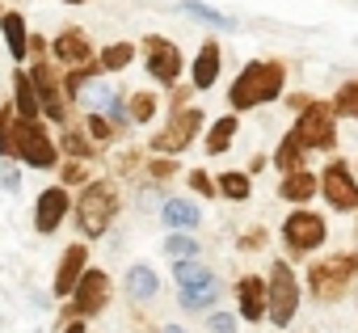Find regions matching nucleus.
Returning a JSON list of instances; mask_svg holds the SVG:
<instances>
[{"label": "nucleus", "instance_id": "nucleus-22", "mask_svg": "<svg viewBox=\"0 0 358 333\" xmlns=\"http://www.w3.org/2000/svg\"><path fill=\"white\" fill-rule=\"evenodd\" d=\"M160 220L169 228H190L194 232L203 224V207L194 199H169V203H160Z\"/></svg>", "mask_w": 358, "mask_h": 333}, {"label": "nucleus", "instance_id": "nucleus-34", "mask_svg": "<svg viewBox=\"0 0 358 333\" xmlns=\"http://www.w3.org/2000/svg\"><path fill=\"white\" fill-rule=\"evenodd\" d=\"M55 173H59V186H68V190H72V186H85V182L93 178V169H89V160H76V156H68V160L59 164Z\"/></svg>", "mask_w": 358, "mask_h": 333}, {"label": "nucleus", "instance_id": "nucleus-43", "mask_svg": "<svg viewBox=\"0 0 358 333\" xmlns=\"http://www.w3.org/2000/svg\"><path fill=\"white\" fill-rule=\"evenodd\" d=\"M308 101H312V97H308V93H291V97H287V106H291V110H303V106H308Z\"/></svg>", "mask_w": 358, "mask_h": 333}, {"label": "nucleus", "instance_id": "nucleus-40", "mask_svg": "<svg viewBox=\"0 0 358 333\" xmlns=\"http://www.w3.org/2000/svg\"><path fill=\"white\" fill-rule=\"evenodd\" d=\"M0 156H13V110L0 106Z\"/></svg>", "mask_w": 358, "mask_h": 333}, {"label": "nucleus", "instance_id": "nucleus-29", "mask_svg": "<svg viewBox=\"0 0 358 333\" xmlns=\"http://www.w3.org/2000/svg\"><path fill=\"white\" fill-rule=\"evenodd\" d=\"M164 253L177 257H203V241L190 236V228H173V236H164Z\"/></svg>", "mask_w": 358, "mask_h": 333}, {"label": "nucleus", "instance_id": "nucleus-24", "mask_svg": "<svg viewBox=\"0 0 358 333\" xmlns=\"http://www.w3.org/2000/svg\"><path fill=\"white\" fill-rule=\"evenodd\" d=\"M156 291H160L156 270H152L148 262H135V266L127 270V295H131L135 304H148V299H156Z\"/></svg>", "mask_w": 358, "mask_h": 333}, {"label": "nucleus", "instance_id": "nucleus-10", "mask_svg": "<svg viewBox=\"0 0 358 333\" xmlns=\"http://www.w3.org/2000/svg\"><path fill=\"white\" fill-rule=\"evenodd\" d=\"M143 68H148V76L156 85L173 89L177 80H182V72H186V59H182V51H177V43H169L160 34H143Z\"/></svg>", "mask_w": 358, "mask_h": 333}, {"label": "nucleus", "instance_id": "nucleus-45", "mask_svg": "<svg viewBox=\"0 0 358 333\" xmlns=\"http://www.w3.org/2000/svg\"><path fill=\"white\" fill-rule=\"evenodd\" d=\"M262 169H266V156H262V152H257V156H253V160H249V173H262Z\"/></svg>", "mask_w": 358, "mask_h": 333}, {"label": "nucleus", "instance_id": "nucleus-36", "mask_svg": "<svg viewBox=\"0 0 358 333\" xmlns=\"http://www.w3.org/2000/svg\"><path fill=\"white\" fill-rule=\"evenodd\" d=\"M143 169L152 173V182H173L182 164H177V156H160V152H152V160H143Z\"/></svg>", "mask_w": 358, "mask_h": 333}, {"label": "nucleus", "instance_id": "nucleus-26", "mask_svg": "<svg viewBox=\"0 0 358 333\" xmlns=\"http://www.w3.org/2000/svg\"><path fill=\"white\" fill-rule=\"evenodd\" d=\"M215 190H220V199H228V203H249V194H253V173H249V169H228V173L215 178Z\"/></svg>", "mask_w": 358, "mask_h": 333}, {"label": "nucleus", "instance_id": "nucleus-8", "mask_svg": "<svg viewBox=\"0 0 358 333\" xmlns=\"http://www.w3.org/2000/svg\"><path fill=\"white\" fill-rule=\"evenodd\" d=\"M203 122H207L203 106H177V110H169V122L160 127V135H152V152H160V156H182L194 143V135L203 131Z\"/></svg>", "mask_w": 358, "mask_h": 333}, {"label": "nucleus", "instance_id": "nucleus-7", "mask_svg": "<svg viewBox=\"0 0 358 333\" xmlns=\"http://www.w3.org/2000/svg\"><path fill=\"white\" fill-rule=\"evenodd\" d=\"M34 64L26 68L30 72V80H34V89H38V101H43V118H51V122H68V110H72V101H68V93H64V68L55 64V59H43V51H34L30 55Z\"/></svg>", "mask_w": 358, "mask_h": 333}, {"label": "nucleus", "instance_id": "nucleus-46", "mask_svg": "<svg viewBox=\"0 0 358 333\" xmlns=\"http://www.w3.org/2000/svg\"><path fill=\"white\" fill-rule=\"evenodd\" d=\"M164 333H190V329H182V325H164Z\"/></svg>", "mask_w": 358, "mask_h": 333}, {"label": "nucleus", "instance_id": "nucleus-11", "mask_svg": "<svg viewBox=\"0 0 358 333\" xmlns=\"http://www.w3.org/2000/svg\"><path fill=\"white\" fill-rule=\"evenodd\" d=\"M110 295H114L110 274H106V270H97V266H89V270L80 274V283L72 287V295H68L72 304H68L64 320H68V316H97V312H106Z\"/></svg>", "mask_w": 358, "mask_h": 333}, {"label": "nucleus", "instance_id": "nucleus-38", "mask_svg": "<svg viewBox=\"0 0 358 333\" xmlns=\"http://www.w3.org/2000/svg\"><path fill=\"white\" fill-rule=\"evenodd\" d=\"M207 329L211 333H241V312H211Z\"/></svg>", "mask_w": 358, "mask_h": 333}, {"label": "nucleus", "instance_id": "nucleus-16", "mask_svg": "<svg viewBox=\"0 0 358 333\" xmlns=\"http://www.w3.org/2000/svg\"><path fill=\"white\" fill-rule=\"evenodd\" d=\"M220 72H224V51H220V43H215V38H207V43L199 47L194 64H190V85H194V93L215 89Z\"/></svg>", "mask_w": 358, "mask_h": 333}, {"label": "nucleus", "instance_id": "nucleus-31", "mask_svg": "<svg viewBox=\"0 0 358 333\" xmlns=\"http://www.w3.org/2000/svg\"><path fill=\"white\" fill-rule=\"evenodd\" d=\"M97 64H101V72H122V68H131V64H135V43H110V47H101V51H97Z\"/></svg>", "mask_w": 358, "mask_h": 333}, {"label": "nucleus", "instance_id": "nucleus-25", "mask_svg": "<svg viewBox=\"0 0 358 333\" xmlns=\"http://www.w3.org/2000/svg\"><path fill=\"white\" fill-rule=\"evenodd\" d=\"M270 160H274V169H278V173H295V169H303V164H308V148L295 139V131H287Z\"/></svg>", "mask_w": 358, "mask_h": 333}, {"label": "nucleus", "instance_id": "nucleus-33", "mask_svg": "<svg viewBox=\"0 0 358 333\" xmlns=\"http://www.w3.org/2000/svg\"><path fill=\"white\" fill-rule=\"evenodd\" d=\"M85 131H89V139H93L101 152H106V148L118 139V127H114V122H110L101 110H89V118H85Z\"/></svg>", "mask_w": 358, "mask_h": 333}, {"label": "nucleus", "instance_id": "nucleus-42", "mask_svg": "<svg viewBox=\"0 0 358 333\" xmlns=\"http://www.w3.org/2000/svg\"><path fill=\"white\" fill-rule=\"evenodd\" d=\"M262 245H266V228H253L249 236L236 241V249H245V253H253V249H262Z\"/></svg>", "mask_w": 358, "mask_h": 333}, {"label": "nucleus", "instance_id": "nucleus-12", "mask_svg": "<svg viewBox=\"0 0 358 333\" xmlns=\"http://www.w3.org/2000/svg\"><path fill=\"white\" fill-rule=\"evenodd\" d=\"M320 194H324V203L333 207V211H358V173L350 169V164L337 156V160H329L324 169H320Z\"/></svg>", "mask_w": 358, "mask_h": 333}, {"label": "nucleus", "instance_id": "nucleus-9", "mask_svg": "<svg viewBox=\"0 0 358 333\" xmlns=\"http://www.w3.org/2000/svg\"><path fill=\"white\" fill-rule=\"evenodd\" d=\"M324 241H329V224H324L320 211L295 207V211L282 220V245H287L291 257H308V253H316Z\"/></svg>", "mask_w": 358, "mask_h": 333}, {"label": "nucleus", "instance_id": "nucleus-30", "mask_svg": "<svg viewBox=\"0 0 358 333\" xmlns=\"http://www.w3.org/2000/svg\"><path fill=\"white\" fill-rule=\"evenodd\" d=\"M173 278H177V287H199V283H211L215 274L199 257H177L173 262Z\"/></svg>", "mask_w": 358, "mask_h": 333}, {"label": "nucleus", "instance_id": "nucleus-21", "mask_svg": "<svg viewBox=\"0 0 358 333\" xmlns=\"http://www.w3.org/2000/svg\"><path fill=\"white\" fill-rule=\"evenodd\" d=\"M13 114L17 118H43V101H38V89H34L26 68L13 72Z\"/></svg>", "mask_w": 358, "mask_h": 333}, {"label": "nucleus", "instance_id": "nucleus-39", "mask_svg": "<svg viewBox=\"0 0 358 333\" xmlns=\"http://www.w3.org/2000/svg\"><path fill=\"white\" fill-rule=\"evenodd\" d=\"M190 190H194V194H203V199H220L215 178H211L207 169H190Z\"/></svg>", "mask_w": 358, "mask_h": 333}, {"label": "nucleus", "instance_id": "nucleus-28", "mask_svg": "<svg viewBox=\"0 0 358 333\" xmlns=\"http://www.w3.org/2000/svg\"><path fill=\"white\" fill-rule=\"evenodd\" d=\"M177 9H182L186 17H194V22H203V26H215V30H232V26H236V17H228V13L203 5V0H182Z\"/></svg>", "mask_w": 358, "mask_h": 333}, {"label": "nucleus", "instance_id": "nucleus-32", "mask_svg": "<svg viewBox=\"0 0 358 333\" xmlns=\"http://www.w3.org/2000/svg\"><path fill=\"white\" fill-rule=\"evenodd\" d=\"M127 106H131V122H135V127H148V122L156 118V110H160V97L148 93V89H139V93L127 97Z\"/></svg>", "mask_w": 358, "mask_h": 333}, {"label": "nucleus", "instance_id": "nucleus-1", "mask_svg": "<svg viewBox=\"0 0 358 333\" xmlns=\"http://www.w3.org/2000/svg\"><path fill=\"white\" fill-rule=\"evenodd\" d=\"M282 89H287V64H282V59H249V64L236 72V80L228 85V106H232L236 114L262 110V106L278 101Z\"/></svg>", "mask_w": 358, "mask_h": 333}, {"label": "nucleus", "instance_id": "nucleus-4", "mask_svg": "<svg viewBox=\"0 0 358 333\" xmlns=\"http://www.w3.org/2000/svg\"><path fill=\"white\" fill-rule=\"evenodd\" d=\"M13 160H22L26 169H59V143L47 131L43 118H17L13 114Z\"/></svg>", "mask_w": 358, "mask_h": 333}, {"label": "nucleus", "instance_id": "nucleus-44", "mask_svg": "<svg viewBox=\"0 0 358 333\" xmlns=\"http://www.w3.org/2000/svg\"><path fill=\"white\" fill-rule=\"evenodd\" d=\"M64 333H89V329H85V316H76V320H64Z\"/></svg>", "mask_w": 358, "mask_h": 333}, {"label": "nucleus", "instance_id": "nucleus-48", "mask_svg": "<svg viewBox=\"0 0 358 333\" xmlns=\"http://www.w3.org/2000/svg\"><path fill=\"white\" fill-rule=\"evenodd\" d=\"M354 173H358V164H354Z\"/></svg>", "mask_w": 358, "mask_h": 333}, {"label": "nucleus", "instance_id": "nucleus-47", "mask_svg": "<svg viewBox=\"0 0 358 333\" xmlns=\"http://www.w3.org/2000/svg\"><path fill=\"white\" fill-rule=\"evenodd\" d=\"M64 5H89V0H64Z\"/></svg>", "mask_w": 358, "mask_h": 333}, {"label": "nucleus", "instance_id": "nucleus-13", "mask_svg": "<svg viewBox=\"0 0 358 333\" xmlns=\"http://www.w3.org/2000/svg\"><path fill=\"white\" fill-rule=\"evenodd\" d=\"M68 211H72V190L68 186H47V190H38V199H34V232L38 236H55L59 232V224L68 220Z\"/></svg>", "mask_w": 358, "mask_h": 333}, {"label": "nucleus", "instance_id": "nucleus-20", "mask_svg": "<svg viewBox=\"0 0 358 333\" xmlns=\"http://www.w3.org/2000/svg\"><path fill=\"white\" fill-rule=\"evenodd\" d=\"M236 135H241V114L232 110V114H224V118H215V122L207 127L203 152H207V156H224V152L236 143Z\"/></svg>", "mask_w": 358, "mask_h": 333}, {"label": "nucleus", "instance_id": "nucleus-14", "mask_svg": "<svg viewBox=\"0 0 358 333\" xmlns=\"http://www.w3.org/2000/svg\"><path fill=\"white\" fill-rule=\"evenodd\" d=\"M51 59L59 64V68H80V64H89V59H97V51H93V43H89V34L80 30V26H68V30H59L55 38H51Z\"/></svg>", "mask_w": 358, "mask_h": 333}, {"label": "nucleus", "instance_id": "nucleus-17", "mask_svg": "<svg viewBox=\"0 0 358 333\" xmlns=\"http://www.w3.org/2000/svg\"><path fill=\"white\" fill-rule=\"evenodd\" d=\"M236 312L249 325L266 320V274H241V283H236Z\"/></svg>", "mask_w": 358, "mask_h": 333}, {"label": "nucleus", "instance_id": "nucleus-19", "mask_svg": "<svg viewBox=\"0 0 358 333\" xmlns=\"http://www.w3.org/2000/svg\"><path fill=\"white\" fill-rule=\"evenodd\" d=\"M0 34H5V47H9L13 64H26L30 59V26H26L22 13H13V9L0 13Z\"/></svg>", "mask_w": 358, "mask_h": 333}, {"label": "nucleus", "instance_id": "nucleus-27", "mask_svg": "<svg viewBox=\"0 0 358 333\" xmlns=\"http://www.w3.org/2000/svg\"><path fill=\"white\" fill-rule=\"evenodd\" d=\"M177 299H182V308H190V312H203V308L220 304V278L199 283V287H182V291H177Z\"/></svg>", "mask_w": 358, "mask_h": 333}, {"label": "nucleus", "instance_id": "nucleus-3", "mask_svg": "<svg viewBox=\"0 0 358 333\" xmlns=\"http://www.w3.org/2000/svg\"><path fill=\"white\" fill-rule=\"evenodd\" d=\"M299 299H303V287L291 270L287 257H270V270H266V320L274 329H287L299 312Z\"/></svg>", "mask_w": 358, "mask_h": 333}, {"label": "nucleus", "instance_id": "nucleus-15", "mask_svg": "<svg viewBox=\"0 0 358 333\" xmlns=\"http://www.w3.org/2000/svg\"><path fill=\"white\" fill-rule=\"evenodd\" d=\"M85 270H89V245H85V241H72V245L59 253V266H55V278H51V295H55V299H68Z\"/></svg>", "mask_w": 358, "mask_h": 333}, {"label": "nucleus", "instance_id": "nucleus-35", "mask_svg": "<svg viewBox=\"0 0 358 333\" xmlns=\"http://www.w3.org/2000/svg\"><path fill=\"white\" fill-rule=\"evenodd\" d=\"M333 110H337V118H358V80H345L333 93Z\"/></svg>", "mask_w": 358, "mask_h": 333}, {"label": "nucleus", "instance_id": "nucleus-23", "mask_svg": "<svg viewBox=\"0 0 358 333\" xmlns=\"http://www.w3.org/2000/svg\"><path fill=\"white\" fill-rule=\"evenodd\" d=\"M55 143H59V156H76V160H93V156H101V148L89 139V131H76V127H59V135H55Z\"/></svg>", "mask_w": 358, "mask_h": 333}, {"label": "nucleus", "instance_id": "nucleus-18", "mask_svg": "<svg viewBox=\"0 0 358 333\" xmlns=\"http://www.w3.org/2000/svg\"><path fill=\"white\" fill-rule=\"evenodd\" d=\"M320 194V173H312L308 164L303 169H295V173H282V182H278V199L282 203H312Z\"/></svg>", "mask_w": 358, "mask_h": 333}, {"label": "nucleus", "instance_id": "nucleus-5", "mask_svg": "<svg viewBox=\"0 0 358 333\" xmlns=\"http://www.w3.org/2000/svg\"><path fill=\"white\" fill-rule=\"evenodd\" d=\"M354 278H358V253H329L308 266V291L320 304H337Z\"/></svg>", "mask_w": 358, "mask_h": 333}, {"label": "nucleus", "instance_id": "nucleus-2", "mask_svg": "<svg viewBox=\"0 0 358 333\" xmlns=\"http://www.w3.org/2000/svg\"><path fill=\"white\" fill-rule=\"evenodd\" d=\"M118 211H122V194H118L114 178H89L80 186V194L72 199V215H76V228L85 241H101L110 232V224L118 220Z\"/></svg>", "mask_w": 358, "mask_h": 333}, {"label": "nucleus", "instance_id": "nucleus-6", "mask_svg": "<svg viewBox=\"0 0 358 333\" xmlns=\"http://www.w3.org/2000/svg\"><path fill=\"white\" fill-rule=\"evenodd\" d=\"M295 139L308 148V152H333L337 148V110L333 101H308L303 110H295Z\"/></svg>", "mask_w": 358, "mask_h": 333}, {"label": "nucleus", "instance_id": "nucleus-41", "mask_svg": "<svg viewBox=\"0 0 358 333\" xmlns=\"http://www.w3.org/2000/svg\"><path fill=\"white\" fill-rule=\"evenodd\" d=\"M22 164V160H17ZM17 164H13V156H0V186H5L9 194L22 186V169H17Z\"/></svg>", "mask_w": 358, "mask_h": 333}, {"label": "nucleus", "instance_id": "nucleus-37", "mask_svg": "<svg viewBox=\"0 0 358 333\" xmlns=\"http://www.w3.org/2000/svg\"><path fill=\"white\" fill-rule=\"evenodd\" d=\"M110 169L118 173V178H127V173H135V169H143V152L139 148H122L114 160H110Z\"/></svg>", "mask_w": 358, "mask_h": 333}]
</instances>
